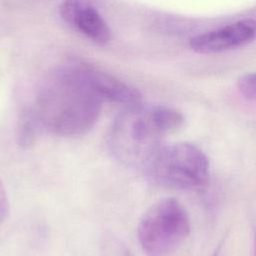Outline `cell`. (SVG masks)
I'll use <instances>...</instances> for the list:
<instances>
[{"mask_svg": "<svg viewBox=\"0 0 256 256\" xmlns=\"http://www.w3.org/2000/svg\"><path fill=\"white\" fill-rule=\"evenodd\" d=\"M104 101L90 86L80 63L52 71L32 108L43 130L61 137L82 135L97 122Z\"/></svg>", "mask_w": 256, "mask_h": 256, "instance_id": "obj_1", "label": "cell"}, {"mask_svg": "<svg viewBox=\"0 0 256 256\" xmlns=\"http://www.w3.org/2000/svg\"><path fill=\"white\" fill-rule=\"evenodd\" d=\"M144 166L153 182L171 189L203 191L209 180L206 155L190 143L158 147Z\"/></svg>", "mask_w": 256, "mask_h": 256, "instance_id": "obj_2", "label": "cell"}, {"mask_svg": "<svg viewBox=\"0 0 256 256\" xmlns=\"http://www.w3.org/2000/svg\"><path fill=\"white\" fill-rule=\"evenodd\" d=\"M190 233V219L184 206L174 198L153 204L141 218L137 238L147 256H169Z\"/></svg>", "mask_w": 256, "mask_h": 256, "instance_id": "obj_3", "label": "cell"}, {"mask_svg": "<svg viewBox=\"0 0 256 256\" xmlns=\"http://www.w3.org/2000/svg\"><path fill=\"white\" fill-rule=\"evenodd\" d=\"M162 135L154 126L148 108L142 104L126 107L114 120L109 134L113 156L126 165H145L158 148Z\"/></svg>", "mask_w": 256, "mask_h": 256, "instance_id": "obj_4", "label": "cell"}, {"mask_svg": "<svg viewBox=\"0 0 256 256\" xmlns=\"http://www.w3.org/2000/svg\"><path fill=\"white\" fill-rule=\"evenodd\" d=\"M255 38L256 20L247 18L199 34L190 39L189 46L199 54H217L244 47Z\"/></svg>", "mask_w": 256, "mask_h": 256, "instance_id": "obj_5", "label": "cell"}, {"mask_svg": "<svg viewBox=\"0 0 256 256\" xmlns=\"http://www.w3.org/2000/svg\"><path fill=\"white\" fill-rule=\"evenodd\" d=\"M62 19L74 30L97 44H107L112 31L98 10L87 0H64L59 9Z\"/></svg>", "mask_w": 256, "mask_h": 256, "instance_id": "obj_6", "label": "cell"}, {"mask_svg": "<svg viewBox=\"0 0 256 256\" xmlns=\"http://www.w3.org/2000/svg\"><path fill=\"white\" fill-rule=\"evenodd\" d=\"M85 78L103 101L120 103L126 107L141 103V94L134 87L91 65L80 63Z\"/></svg>", "mask_w": 256, "mask_h": 256, "instance_id": "obj_7", "label": "cell"}, {"mask_svg": "<svg viewBox=\"0 0 256 256\" xmlns=\"http://www.w3.org/2000/svg\"><path fill=\"white\" fill-rule=\"evenodd\" d=\"M148 110L153 124L162 136L178 130L184 124L183 114L174 108L154 106Z\"/></svg>", "mask_w": 256, "mask_h": 256, "instance_id": "obj_8", "label": "cell"}, {"mask_svg": "<svg viewBox=\"0 0 256 256\" xmlns=\"http://www.w3.org/2000/svg\"><path fill=\"white\" fill-rule=\"evenodd\" d=\"M42 130L43 129L32 109L23 112V114L19 117L16 130L17 142L19 146L23 148L32 146Z\"/></svg>", "mask_w": 256, "mask_h": 256, "instance_id": "obj_9", "label": "cell"}, {"mask_svg": "<svg viewBox=\"0 0 256 256\" xmlns=\"http://www.w3.org/2000/svg\"><path fill=\"white\" fill-rule=\"evenodd\" d=\"M239 91L249 99H256V73H247L237 80Z\"/></svg>", "mask_w": 256, "mask_h": 256, "instance_id": "obj_10", "label": "cell"}, {"mask_svg": "<svg viewBox=\"0 0 256 256\" xmlns=\"http://www.w3.org/2000/svg\"><path fill=\"white\" fill-rule=\"evenodd\" d=\"M10 205L7 192L0 179V224L3 223L9 215Z\"/></svg>", "mask_w": 256, "mask_h": 256, "instance_id": "obj_11", "label": "cell"}, {"mask_svg": "<svg viewBox=\"0 0 256 256\" xmlns=\"http://www.w3.org/2000/svg\"><path fill=\"white\" fill-rule=\"evenodd\" d=\"M220 255V247H218L217 249H216V251H215V253L213 254V256H219Z\"/></svg>", "mask_w": 256, "mask_h": 256, "instance_id": "obj_12", "label": "cell"}, {"mask_svg": "<svg viewBox=\"0 0 256 256\" xmlns=\"http://www.w3.org/2000/svg\"><path fill=\"white\" fill-rule=\"evenodd\" d=\"M253 256H256V234H255V242H254V251H253Z\"/></svg>", "mask_w": 256, "mask_h": 256, "instance_id": "obj_13", "label": "cell"}]
</instances>
